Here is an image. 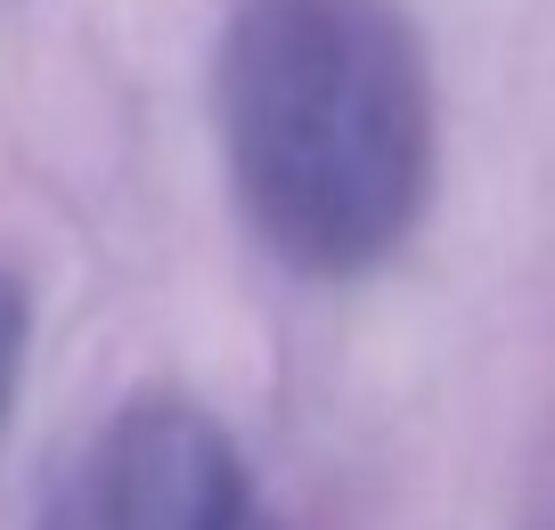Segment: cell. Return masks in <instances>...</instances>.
Segmentation results:
<instances>
[{
    "mask_svg": "<svg viewBox=\"0 0 555 530\" xmlns=\"http://www.w3.org/2000/svg\"><path fill=\"white\" fill-rule=\"evenodd\" d=\"M25 342H34V294L0 270V425L17 409V376H25Z\"/></svg>",
    "mask_w": 555,
    "mask_h": 530,
    "instance_id": "obj_3",
    "label": "cell"
},
{
    "mask_svg": "<svg viewBox=\"0 0 555 530\" xmlns=\"http://www.w3.org/2000/svg\"><path fill=\"white\" fill-rule=\"evenodd\" d=\"M34 530H278V514L221 416L139 392L57 465Z\"/></svg>",
    "mask_w": 555,
    "mask_h": 530,
    "instance_id": "obj_2",
    "label": "cell"
},
{
    "mask_svg": "<svg viewBox=\"0 0 555 530\" xmlns=\"http://www.w3.org/2000/svg\"><path fill=\"white\" fill-rule=\"evenodd\" d=\"M212 131L245 229L344 286L409 245L434 189V66L400 0H237L212 50Z\"/></svg>",
    "mask_w": 555,
    "mask_h": 530,
    "instance_id": "obj_1",
    "label": "cell"
}]
</instances>
